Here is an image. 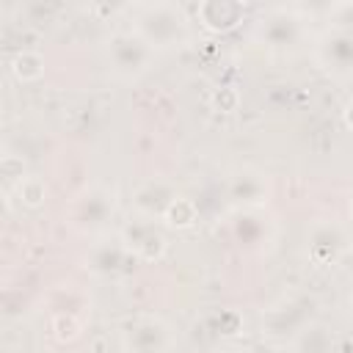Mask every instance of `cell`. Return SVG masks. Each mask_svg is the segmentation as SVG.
<instances>
[{
  "instance_id": "1",
  "label": "cell",
  "mask_w": 353,
  "mask_h": 353,
  "mask_svg": "<svg viewBox=\"0 0 353 353\" xmlns=\"http://www.w3.org/2000/svg\"><path fill=\"white\" fill-rule=\"evenodd\" d=\"M132 30L152 50H174L190 39V22L182 6L176 3H149L135 11Z\"/></svg>"
},
{
  "instance_id": "2",
  "label": "cell",
  "mask_w": 353,
  "mask_h": 353,
  "mask_svg": "<svg viewBox=\"0 0 353 353\" xmlns=\"http://www.w3.org/2000/svg\"><path fill=\"white\" fill-rule=\"evenodd\" d=\"M152 55L154 50L135 33V30H121V33H113L108 39V58H110V66L116 74L132 80L138 74H143L152 63Z\"/></svg>"
},
{
  "instance_id": "3",
  "label": "cell",
  "mask_w": 353,
  "mask_h": 353,
  "mask_svg": "<svg viewBox=\"0 0 353 353\" xmlns=\"http://www.w3.org/2000/svg\"><path fill=\"white\" fill-rule=\"evenodd\" d=\"M121 245L141 262H160L165 256L168 240L160 229H154L152 221H130L121 229Z\"/></svg>"
},
{
  "instance_id": "4",
  "label": "cell",
  "mask_w": 353,
  "mask_h": 353,
  "mask_svg": "<svg viewBox=\"0 0 353 353\" xmlns=\"http://www.w3.org/2000/svg\"><path fill=\"white\" fill-rule=\"evenodd\" d=\"M317 63L334 77H350L353 74V33L328 30L317 41Z\"/></svg>"
},
{
  "instance_id": "5",
  "label": "cell",
  "mask_w": 353,
  "mask_h": 353,
  "mask_svg": "<svg viewBox=\"0 0 353 353\" xmlns=\"http://www.w3.org/2000/svg\"><path fill=\"white\" fill-rule=\"evenodd\" d=\"M168 345H171V331L157 317L135 320L124 331V347L130 353H163Z\"/></svg>"
},
{
  "instance_id": "6",
  "label": "cell",
  "mask_w": 353,
  "mask_h": 353,
  "mask_svg": "<svg viewBox=\"0 0 353 353\" xmlns=\"http://www.w3.org/2000/svg\"><path fill=\"white\" fill-rule=\"evenodd\" d=\"M347 248V237L345 232L336 226V223H314L309 229V256L317 262V265H331L336 262Z\"/></svg>"
},
{
  "instance_id": "7",
  "label": "cell",
  "mask_w": 353,
  "mask_h": 353,
  "mask_svg": "<svg viewBox=\"0 0 353 353\" xmlns=\"http://www.w3.org/2000/svg\"><path fill=\"white\" fill-rule=\"evenodd\" d=\"M243 14H245L243 3H234V0H204L196 6V17H199L201 28L210 33H226V30L237 28Z\"/></svg>"
},
{
  "instance_id": "8",
  "label": "cell",
  "mask_w": 353,
  "mask_h": 353,
  "mask_svg": "<svg viewBox=\"0 0 353 353\" xmlns=\"http://www.w3.org/2000/svg\"><path fill=\"white\" fill-rule=\"evenodd\" d=\"M110 212H113V196L105 190H91V193L80 196V201L74 204V221L83 229L102 226Z\"/></svg>"
},
{
  "instance_id": "9",
  "label": "cell",
  "mask_w": 353,
  "mask_h": 353,
  "mask_svg": "<svg viewBox=\"0 0 353 353\" xmlns=\"http://www.w3.org/2000/svg\"><path fill=\"white\" fill-rule=\"evenodd\" d=\"M196 221H199V207H196V201L188 199V196H176V199L165 207V212H163V223H165L168 229H176V232L193 229Z\"/></svg>"
},
{
  "instance_id": "10",
  "label": "cell",
  "mask_w": 353,
  "mask_h": 353,
  "mask_svg": "<svg viewBox=\"0 0 353 353\" xmlns=\"http://www.w3.org/2000/svg\"><path fill=\"white\" fill-rule=\"evenodd\" d=\"M8 69H11L14 80H19V83H36L44 74V55L36 52V50H19L11 58Z\"/></svg>"
},
{
  "instance_id": "11",
  "label": "cell",
  "mask_w": 353,
  "mask_h": 353,
  "mask_svg": "<svg viewBox=\"0 0 353 353\" xmlns=\"http://www.w3.org/2000/svg\"><path fill=\"white\" fill-rule=\"evenodd\" d=\"M14 196H17V201H19L22 207L39 210V207H44V201H47V182H44L41 176H36V174H28V176L14 188Z\"/></svg>"
},
{
  "instance_id": "12",
  "label": "cell",
  "mask_w": 353,
  "mask_h": 353,
  "mask_svg": "<svg viewBox=\"0 0 353 353\" xmlns=\"http://www.w3.org/2000/svg\"><path fill=\"white\" fill-rule=\"evenodd\" d=\"M295 347L301 353H328L331 350V336L323 325H306L298 339H295Z\"/></svg>"
},
{
  "instance_id": "13",
  "label": "cell",
  "mask_w": 353,
  "mask_h": 353,
  "mask_svg": "<svg viewBox=\"0 0 353 353\" xmlns=\"http://www.w3.org/2000/svg\"><path fill=\"white\" fill-rule=\"evenodd\" d=\"M94 251L102 254V259H99V256H91V259H88V268H91L94 273H113V270L121 265V256H124L127 248H124V245H113V248H110V245H97Z\"/></svg>"
},
{
  "instance_id": "14",
  "label": "cell",
  "mask_w": 353,
  "mask_h": 353,
  "mask_svg": "<svg viewBox=\"0 0 353 353\" xmlns=\"http://www.w3.org/2000/svg\"><path fill=\"white\" fill-rule=\"evenodd\" d=\"M50 328H52V336L58 339V342H74L77 336H80V331H83V325H80V320L72 314V312H58L55 317H52V323H50Z\"/></svg>"
},
{
  "instance_id": "15",
  "label": "cell",
  "mask_w": 353,
  "mask_h": 353,
  "mask_svg": "<svg viewBox=\"0 0 353 353\" xmlns=\"http://www.w3.org/2000/svg\"><path fill=\"white\" fill-rule=\"evenodd\" d=\"M232 196L243 201H256L262 196V182L254 174H237L232 179Z\"/></svg>"
},
{
  "instance_id": "16",
  "label": "cell",
  "mask_w": 353,
  "mask_h": 353,
  "mask_svg": "<svg viewBox=\"0 0 353 353\" xmlns=\"http://www.w3.org/2000/svg\"><path fill=\"white\" fill-rule=\"evenodd\" d=\"M210 105H212V110H218V113H234V110L240 108V94H237V88H232V85H221V88L212 91Z\"/></svg>"
},
{
  "instance_id": "17",
  "label": "cell",
  "mask_w": 353,
  "mask_h": 353,
  "mask_svg": "<svg viewBox=\"0 0 353 353\" xmlns=\"http://www.w3.org/2000/svg\"><path fill=\"white\" fill-rule=\"evenodd\" d=\"M0 168H3V179H6V188H8V190H14V188L28 176V174H25L22 160H19V157H14V154H3Z\"/></svg>"
},
{
  "instance_id": "18",
  "label": "cell",
  "mask_w": 353,
  "mask_h": 353,
  "mask_svg": "<svg viewBox=\"0 0 353 353\" xmlns=\"http://www.w3.org/2000/svg\"><path fill=\"white\" fill-rule=\"evenodd\" d=\"M328 22L334 30H347L353 33V3H336L328 8Z\"/></svg>"
},
{
  "instance_id": "19",
  "label": "cell",
  "mask_w": 353,
  "mask_h": 353,
  "mask_svg": "<svg viewBox=\"0 0 353 353\" xmlns=\"http://www.w3.org/2000/svg\"><path fill=\"white\" fill-rule=\"evenodd\" d=\"M342 121H345V127L353 132V97L345 102V108H342Z\"/></svg>"
},
{
  "instance_id": "20",
  "label": "cell",
  "mask_w": 353,
  "mask_h": 353,
  "mask_svg": "<svg viewBox=\"0 0 353 353\" xmlns=\"http://www.w3.org/2000/svg\"><path fill=\"white\" fill-rule=\"evenodd\" d=\"M347 312H350V317H353V292H350V298H347Z\"/></svg>"
},
{
  "instance_id": "21",
  "label": "cell",
  "mask_w": 353,
  "mask_h": 353,
  "mask_svg": "<svg viewBox=\"0 0 353 353\" xmlns=\"http://www.w3.org/2000/svg\"><path fill=\"white\" fill-rule=\"evenodd\" d=\"M350 221H353V199H350Z\"/></svg>"
}]
</instances>
